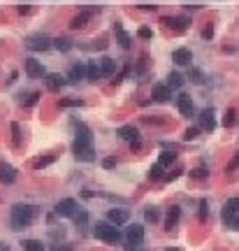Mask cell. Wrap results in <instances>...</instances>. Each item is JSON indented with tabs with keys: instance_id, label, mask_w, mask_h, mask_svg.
<instances>
[{
	"instance_id": "obj_1",
	"label": "cell",
	"mask_w": 239,
	"mask_h": 251,
	"mask_svg": "<svg viewBox=\"0 0 239 251\" xmlns=\"http://www.w3.org/2000/svg\"><path fill=\"white\" fill-rule=\"evenodd\" d=\"M72 154L77 161L84 163H91L95 161V149H93V133L86 124L77 126V133H74V142H72Z\"/></svg>"
},
{
	"instance_id": "obj_2",
	"label": "cell",
	"mask_w": 239,
	"mask_h": 251,
	"mask_svg": "<svg viewBox=\"0 0 239 251\" xmlns=\"http://www.w3.org/2000/svg\"><path fill=\"white\" fill-rule=\"evenodd\" d=\"M40 216V207L37 205H31V202H17V205H12L10 209V226L12 230H26L31 228L33 223L37 221Z\"/></svg>"
},
{
	"instance_id": "obj_3",
	"label": "cell",
	"mask_w": 239,
	"mask_h": 251,
	"mask_svg": "<svg viewBox=\"0 0 239 251\" xmlns=\"http://www.w3.org/2000/svg\"><path fill=\"white\" fill-rule=\"evenodd\" d=\"M93 235L98 240L107 242V244H119V242L123 240V233L119 230V226L109 223V221H98L93 228Z\"/></svg>"
},
{
	"instance_id": "obj_4",
	"label": "cell",
	"mask_w": 239,
	"mask_h": 251,
	"mask_svg": "<svg viewBox=\"0 0 239 251\" xmlns=\"http://www.w3.org/2000/svg\"><path fill=\"white\" fill-rule=\"evenodd\" d=\"M23 47H26L28 52H47V49L53 47V40L49 35H44V33H33V35H28V37L23 40Z\"/></svg>"
},
{
	"instance_id": "obj_5",
	"label": "cell",
	"mask_w": 239,
	"mask_h": 251,
	"mask_svg": "<svg viewBox=\"0 0 239 251\" xmlns=\"http://www.w3.org/2000/svg\"><path fill=\"white\" fill-rule=\"evenodd\" d=\"M79 209L82 207L77 205V200L74 198H63L53 205V214H56V216H63V219H72Z\"/></svg>"
},
{
	"instance_id": "obj_6",
	"label": "cell",
	"mask_w": 239,
	"mask_h": 251,
	"mask_svg": "<svg viewBox=\"0 0 239 251\" xmlns=\"http://www.w3.org/2000/svg\"><path fill=\"white\" fill-rule=\"evenodd\" d=\"M95 14H100V7H86V10H82L79 14H74L72 19H70V28L79 31L84 26H88V21L93 19Z\"/></svg>"
},
{
	"instance_id": "obj_7",
	"label": "cell",
	"mask_w": 239,
	"mask_h": 251,
	"mask_svg": "<svg viewBox=\"0 0 239 251\" xmlns=\"http://www.w3.org/2000/svg\"><path fill=\"white\" fill-rule=\"evenodd\" d=\"M123 240L128 242V244H144V226L130 223L123 233Z\"/></svg>"
},
{
	"instance_id": "obj_8",
	"label": "cell",
	"mask_w": 239,
	"mask_h": 251,
	"mask_svg": "<svg viewBox=\"0 0 239 251\" xmlns=\"http://www.w3.org/2000/svg\"><path fill=\"white\" fill-rule=\"evenodd\" d=\"M198 124L202 130H207V133H211L214 128H216V109L214 107H207V109H202L198 114Z\"/></svg>"
},
{
	"instance_id": "obj_9",
	"label": "cell",
	"mask_w": 239,
	"mask_h": 251,
	"mask_svg": "<svg viewBox=\"0 0 239 251\" xmlns=\"http://www.w3.org/2000/svg\"><path fill=\"white\" fill-rule=\"evenodd\" d=\"M23 70H26V74L31 77V79H40V77H47V72H44V65H42V61H37V58H26L23 61Z\"/></svg>"
},
{
	"instance_id": "obj_10",
	"label": "cell",
	"mask_w": 239,
	"mask_h": 251,
	"mask_svg": "<svg viewBox=\"0 0 239 251\" xmlns=\"http://www.w3.org/2000/svg\"><path fill=\"white\" fill-rule=\"evenodd\" d=\"M177 107H179V112H181V116H186V119L195 116V103H193V98L188 93H179Z\"/></svg>"
},
{
	"instance_id": "obj_11",
	"label": "cell",
	"mask_w": 239,
	"mask_h": 251,
	"mask_svg": "<svg viewBox=\"0 0 239 251\" xmlns=\"http://www.w3.org/2000/svg\"><path fill=\"white\" fill-rule=\"evenodd\" d=\"M163 23H165L167 28H172L174 33H186L190 28V19L188 17H165Z\"/></svg>"
},
{
	"instance_id": "obj_12",
	"label": "cell",
	"mask_w": 239,
	"mask_h": 251,
	"mask_svg": "<svg viewBox=\"0 0 239 251\" xmlns=\"http://www.w3.org/2000/svg\"><path fill=\"white\" fill-rule=\"evenodd\" d=\"M107 221L114 223V226H125V223L130 221V212L123 207H114V209L107 212Z\"/></svg>"
},
{
	"instance_id": "obj_13",
	"label": "cell",
	"mask_w": 239,
	"mask_h": 251,
	"mask_svg": "<svg viewBox=\"0 0 239 251\" xmlns=\"http://www.w3.org/2000/svg\"><path fill=\"white\" fill-rule=\"evenodd\" d=\"M86 79V65L84 63H72L68 70V84H79Z\"/></svg>"
},
{
	"instance_id": "obj_14",
	"label": "cell",
	"mask_w": 239,
	"mask_h": 251,
	"mask_svg": "<svg viewBox=\"0 0 239 251\" xmlns=\"http://www.w3.org/2000/svg\"><path fill=\"white\" fill-rule=\"evenodd\" d=\"M151 95H154V100H156V103H167V100L172 98V89H170L165 82H158V84H154Z\"/></svg>"
},
{
	"instance_id": "obj_15",
	"label": "cell",
	"mask_w": 239,
	"mask_h": 251,
	"mask_svg": "<svg viewBox=\"0 0 239 251\" xmlns=\"http://www.w3.org/2000/svg\"><path fill=\"white\" fill-rule=\"evenodd\" d=\"M172 61L177 63V65H188L190 68V63H193V52L188 49V47H179L172 52Z\"/></svg>"
},
{
	"instance_id": "obj_16",
	"label": "cell",
	"mask_w": 239,
	"mask_h": 251,
	"mask_svg": "<svg viewBox=\"0 0 239 251\" xmlns=\"http://www.w3.org/2000/svg\"><path fill=\"white\" fill-rule=\"evenodd\" d=\"M17 167L10 163H0V184H14L17 181Z\"/></svg>"
},
{
	"instance_id": "obj_17",
	"label": "cell",
	"mask_w": 239,
	"mask_h": 251,
	"mask_svg": "<svg viewBox=\"0 0 239 251\" xmlns=\"http://www.w3.org/2000/svg\"><path fill=\"white\" fill-rule=\"evenodd\" d=\"M44 84H47L49 91H61L63 86L68 84V77H61L58 72H49L47 77H44Z\"/></svg>"
},
{
	"instance_id": "obj_18",
	"label": "cell",
	"mask_w": 239,
	"mask_h": 251,
	"mask_svg": "<svg viewBox=\"0 0 239 251\" xmlns=\"http://www.w3.org/2000/svg\"><path fill=\"white\" fill-rule=\"evenodd\" d=\"M104 74H102V68H100V61H88L86 63V79L88 82H100Z\"/></svg>"
},
{
	"instance_id": "obj_19",
	"label": "cell",
	"mask_w": 239,
	"mask_h": 251,
	"mask_svg": "<svg viewBox=\"0 0 239 251\" xmlns=\"http://www.w3.org/2000/svg\"><path fill=\"white\" fill-rule=\"evenodd\" d=\"M116 135L121 137V140H128V142H139V130H137L135 126H121L119 130H116Z\"/></svg>"
},
{
	"instance_id": "obj_20",
	"label": "cell",
	"mask_w": 239,
	"mask_h": 251,
	"mask_svg": "<svg viewBox=\"0 0 239 251\" xmlns=\"http://www.w3.org/2000/svg\"><path fill=\"white\" fill-rule=\"evenodd\" d=\"M100 68H102L104 77H116V72H119V63H116L112 56H102V58H100Z\"/></svg>"
},
{
	"instance_id": "obj_21",
	"label": "cell",
	"mask_w": 239,
	"mask_h": 251,
	"mask_svg": "<svg viewBox=\"0 0 239 251\" xmlns=\"http://www.w3.org/2000/svg\"><path fill=\"white\" fill-rule=\"evenodd\" d=\"M167 86L172 89V91H179V89H184V84H186V77L181 72H170L167 74Z\"/></svg>"
},
{
	"instance_id": "obj_22",
	"label": "cell",
	"mask_w": 239,
	"mask_h": 251,
	"mask_svg": "<svg viewBox=\"0 0 239 251\" xmlns=\"http://www.w3.org/2000/svg\"><path fill=\"white\" fill-rule=\"evenodd\" d=\"M114 35H116V42H119L123 49H130V35L123 31V26H121L119 21L114 23Z\"/></svg>"
},
{
	"instance_id": "obj_23",
	"label": "cell",
	"mask_w": 239,
	"mask_h": 251,
	"mask_svg": "<svg viewBox=\"0 0 239 251\" xmlns=\"http://www.w3.org/2000/svg\"><path fill=\"white\" fill-rule=\"evenodd\" d=\"M72 47H74V42L70 40V37H65V35H61V37H53V49H56V52L68 54Z\"/></svg>"
},
{
	"instance_id": "obj_24",
	"label": "cell",
	"mask_w": 239,
	"mask_h": 251,
	"mask_svg": "<svg viewBox=\"0 0 239 251\" xmlns=\"http://www.w3.org/2000/svg\"><path fill=\"white\" fill-rule=\"evenodd\" d=\"M179 219H181V209H179V207H170V212H167V219H165V230L177 228Z\"/></svg>"
},
{
	"instance_id": "obj_25",
	"label": "cell",
	"mask_w": 239,
	"mask_h": 251,
	"mask_svg": "<svg viewBox=\"0 0 239 251\" xmlns=\"http://www.w3.org/2000/svg\"><path fill=\"white\" fill-rule=\"evenodd\" d=\"M37 100H40V91H26V93H19V105H23V107H33Z\"/></svg>"
},
{
	"instance_id": "obj_26",
	"label": "cell",
	"mask_w": 239,
	"mask_h": 251,
	"mask_svg": "<svg viewBox=\"0 0 239 251\" xmlns=\"http://www.w3.org/2000/svg\"><path fill=\"white\" fill-rule=\"evenodd\" d=\"M56 161V154H44V156H37V158H33V163L31 165L35 167V170H42V167H49Z\"/></svg>"
},
{
	"instance_id": "obj_27",
	"label": "cell",
	"mask_w": 239,
	"mask_h": 251,
	"mask_svg": "<svg viewBox=\"0 0 239 251\" xmlns=\"http://www.w3.org/2000/svg\"><path fill=\"white\" fill-rule=\"evenodd\" d=\"M186 79H190L193 84H205V72L200 70V68H188V74H186Z\"/></svg>"
},
{
	"instance_id": "obj_28",
	"label": "cell",
	"mask_w": 239,
	"mask_h": 251,
	"mask_svg": "<svg viewBox=\"0 0 239 251\" xmlns=\"http://www.w3.org/2000/svg\"><path fill=\"white\" fill-rule=\"evenodd\" d=\"M144 219L149 221V223H158V221H160V209L154 207V205H149V207L144 209Z\"/></svg>"
},
{
	"instance_id": "obj_29",
	"label": "cell",
	"mask_w": 239,
	"mask_h": 251,
	"mask_svg": "<svg viewBox=\"0 0 239 251\" xmlns=\"http://www.w3.org/2000/svg\"><path fill=\"white\" fill-rule=\"evenodd\" d=\"M235 124H237V109L230 107V109L223 112V126H225V128H232Z\"/></svg>"
},
{
	"instance_id": "obj_30",
	"label": "cell",
	"mask_w": 239,
	"mask_h": 251,
	"mask_svg": "<svg viewBox=\"0 0 239 251\" xmlns=\"http://www.w3.org/2000/svg\"><path fill=\"white\" fill-rule=\"evenodd\" d=\"M21 249L23 251H44V244L40 240H23L21 242Z\"/></svg>"
},
{
	"instance_id": "obj_31",
	"label": "cell",
	"mask_w": 239,
	"mask_h": 251,
	"mask_svg": "<svg viewBox=\"0 0 239 251\" xmlns=\"http://www.w3.org/2000/svg\"><path fill=\"white\" fill-rule=\"evenodd\" d=\"M72 221H74V226H77V228H84V226L88 223V212H86V209H79V212L72 216Z\"/></svg>"
},
{
	"instance_id": "obj_32",
	"label": "cell",
	"mask_w": 239,
	"mask_h": 251,
	"mask_svg": "<svg viewBox=\"0 0 239 251\" xmlns=\"http://www.w3.org/2000/svg\"><path fill=\"white\" fill-rule=\"evenodd\" d=\"M237 214L239 212H232V209L223 207V216H221V219H223V223H225L228 228H232V226H235V219H237Z\"/></svg>"
},
{
	"instance_id": "obj_33",
	"label": "cell",
	"mask_w": 239,
	"mask_h": 251,
	"mask_svg": "<svg viewBox=\"0 0 239 251\" xmlns=\"http://www.w3.org/2000/svg\"><path fill=\"white\" fill-rule=\"evenodd\" d=\"M12 144L17 146V149L21 146V124H17V121L12 124Z\"/></svg>"
},
{
	"instance_id": "obj_34",
	"label": "cell",
	"mask_w": 239,
	"mask_h": 251,
	"mask_svg": "<svg viewBox=\"0 0 239 251\" xmlns=\"http://www.w3.org/2000/svg\"><path fill=\"white\" fill-rule=\"evenodd\" d=\"M174 161H177V154H172V151H165V154H160V158H158V165L167 167V165H172Z\"/></svg>"
},
{
	"instance_id": "obj_35",
	"label": "cell",
	"mask_w": 239,
	"mask_h": 251,
	"mask_svg": "<svg viewBox=\"0 0 239 251\" xmlns=\"http://www.w3.org/2000/svg\"><path fill=\"white\" fill-rule=\"evenodd\" d=\"M58 105H61V107H82L84 100L82 98H63Z\"/></svg>"
},
{
	"instance_id": "obj_36",
	"label": "cell",
	"mask_w": 239,
	"mask_h": 251,
	"mask_svg": "<svg viewBox=\"0 0 239 251\" xmlns=\"http://www.w3.org/2000/svg\"><path fill=\"white\" fill-rule=\"evenodd\" d=\"M163 170H165V167L156 163V165L149 170V179H163V177H165V175H163Z\"/></svg>"
},
{
	"instance_id": "obj_37",
	"label": "cell",
	"mask_w": 239,
	"mask_h": 251,
	"mask_svg": "<svg viewBox=\"0 0 239 251\" xmlns=\"http://www.w3.org/2000/svg\"><path fill=\"white\" fill-rule=\"evenodd\" d=\"M137 35H139L142 40H154V31H151L149 26H142V28L137 31Z\"/></svg>"
},
{
	"instance_id": "obj_38",
	"label": "cell",
	"mask_w": 239,
	"mask_h": 251,
	"mask_svg": "<svg viewBox=\"0 0 239 251\" xmlns=\"http://www.w3.org/2000/svg\"><path fill=\"white\" fill-rule=\"evenodd\" d=\"M198 135H200V128H188L186 133H184V140L193 142V140H198Z\"/></svg>"
},
{
	"instance_id": "obj_39",
	"label": "cell",
	"mask_w": 239,
	"mask_h": 251,
	"mask_svg": "<svg viewBox=\"0 0 239 251\" xmlns=\"http://www.w3.org/2000/svg\"><path fill=\"white\" fill-rule=\"evenodd\" d=\"M146 65H149V56H146V54H142V56H139V65H137V74L144 72Z\"/></svg>"
},
{
	"instance_id": "obj_40",
	"label": "cell",
	"mask_w": 239,
	"mask_h": 251,
	"mask_svg": "<svg viewBox=\"0 0 239 251\" xmlns=\"http://www.w3.org/2000/svg\"><path fill=\"white\" fill-rule=\"evenodd\" d=\"M225 209H232V212H239V198H230L225 205H223Z\"/></svg>"
},
{
	"instance_id": "obj_41",
	"label": "cell",
	"mask_w": 239,
	"mask_h": 251,
	"mask_svg": "<svg viewBox=\"0 0 239 251\" xmlns=\"http://www.w3.org/2000/svg\"><path fill=\"white\" fill-rule=\"evenodd\" d=\"M190 177L193 179H205L207 177V167H198V170H193V172H190Z\"/></svg>"
},
{
	"instance_id": "obj_42",
	"label": "cell",
	"mask_w": 239,
	"mask_h": 251,
	"mask_svg": "<svg viewBox=\"0 0 239 251\" xmlns=\"http://www.w3.org/2000/svg\"><path fill=\"white\" fill-rule=\"evenodd\" d=\"M102 167H107V170H112V167H116V158H114V156L104 158V161H102Z\"/></svg>"
},
{
	"instance_id": "obj_43",
	"label": "cell",
	"mask_w": 239,
	"mask_h": 251,
	"mask_svg": "<svg viewBox=\"0 0 239 251\" xmlns=\"http://www.w3.org/2000/svg\"><path fill=\"white\" fill-rule=\"evenodd\" d=\"M237 165H239V154H235V158H232V161L228 163V167H225V170H228V172H232V170H235Z\"/></svg>"
},
{
	"instance_id": "obj_44",
	"label": "cell",
	"mask_w": 239,
	"mask_h": 251,
	"mask_svg": "<svg viewBox=\"0 0 239 251\" xmlns=\"http://www.w3.org/2000/svg\"><path fill=\"white\" fill-rule=\"evenodd\" d=\"M202 37H205V40H211V37H214V26H207V28L202 31Z\"/></svg>"
},
{
	"instance_id": "obj_45",
	"label": "cell",
	"mask_w": 239,
	"mask_h": 251,
	"mask_svg": "<svg viewBox=\"0 0 239 251\" xmlns=\"http://www.w3.org/2000/svg\"><path fill=\"white\" fill-rule=\"evenodd\" d=\"M200 219H202V221L207 219V202H205V200L200 202Z\"/></svg>"
},
{
	"instance_id": "obj_46",
	"label": "cell",
	"mask_w": 239,
	"mask_h": 251,
	"mask_svg": "<svg viewBox=\"0 0 239 251\" xmlns=\"http://www.w3.org/2000/svg\"><path fill=\"white\" fill-rule=\"evenodd\" d=\"M179 172H181V167H177L174 172H170V175H165V179H167V181H172V179H177V177H179Z\"/></svg>"
},
{
	"instance_id": "obj_47",
	"label": "cell",
	"mask_w": 239,
	"mask_h": 251,
	"mask_svg": "<svg viewBox=\"0 0 239 251\" xmlns=\"http://www.w3.org/2000/svg\"><path fill=\"white\" fill-rule=\"evenodd\" d=\"M125 251H144V249H142V244H128Z\"/></svg>"
},
{
	"instance_id": "obj_48",
	"label": "cell",
	"mask_w": 239,
	"mask_h": 251,
	"mask_svg": "<svg viewBox=\"0 0 239 251\" xmlns=\"http://www.w3.org/2000/svg\"><path fill=\"white\" fill-rule=\"evenodd\" d=\"M0 251H12V249L7 247V244H5V242H0Z\"/></svg>"
},
{
	"instance_id": "obj_49",
	"label": "cell",
	"mask_w": 239,
	"mask_h": 251,
	"mask_svg": "<svg viewBox=\"0 0 239 251\" xmlns=\"http://www.w3.org/2000/svg\"><path fill=\"white\" fill-rule=\"evenodd\" d=\"M235 230H239V214H237V219H235V226H232Z\"/></svg>"
},
{
	"instance_id": "obj_50",
	"label": "cell",
	"mask_w": 239,
	"mask_h": 251,
	"mask_svg": "<svg viewBox=\"0 0 239 251\" xmlns=\"http://www.w3.org/2000/svg\"><path fill=\"white\" fill-rule=\"evenodd\" d=\"M167 251H181V249H179V247H170V249H167Z\"/></svg>"
}]
</instances>
